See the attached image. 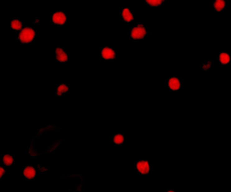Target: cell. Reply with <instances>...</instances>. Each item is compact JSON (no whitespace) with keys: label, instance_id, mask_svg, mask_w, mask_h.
<instances>
[{"label":"cell","instance_id":"obj_8","mask_svg":"<svg viewBox=\"0 0 231 192\" xmlns=\"http://www.w3.org/2000/svg\"><path fill=\"white\" fill-rule=\"evenodd\" d=\"M56 59L60 62H66L68 60V55L62 48H56Z\"/></svg>","mask_w":231,"mask_h":192},{"label":"cell","instance_id":"obj_1","mask_svg":"<svg viewBox=\"0 0 231 192\" xmlns=\"http://www.w3.org/2000/svg\"><path fill=\"white\" fill-rule=\"evenodd\" d=\"M35 30L30 27H25L21 31L19 34V40L21 41L22 43H30L35 39Z\"/></svg>","mask_w":231,"mask_h":192},{"label":"cell","instance_id":"obj_13","mask_svg":"<svg viewBox=\"0 0 231 192\" xmlns=\"http://www.w3.org/2000/svg\"><path fill=\"white\" fill-rule=\"evenodd\" d=\"M11 28L14 29V30H17V31L21 30L22 29V23L17 19L13 20L11 22Z\"/></svg>","mask_w":231,"mask_h":192},{"label":"cell","instance_id":"obj_17","mask_svg":"<svg viewBox=\"0 0 231 192\" xmlns=\"http://www.w3.org/2000/svg\"><path fill=\"white\" fill-rule=\"evenodd\" d=\"M210 66H211V62L210 61H209V62H206V63H204V65L202 66V68H203V69L204 70H207L209 68H210Z\"/></svg>","mask_w":231,"mask_h":192},{"label":"cell","instance_id":"obj_19","mask_svg":"<svg viewBox=\"0 0 231 192\" xmlns=\"http://www.w3.org/2000/svg\"><path fill=\"white\" fill-rule=\"evenodd\" d=\"M167 192H175V191H173V190H169V191H167Z\"/></svg>","mask_w":231,"mask_h":192},{"label":"cell","instance_id":"obj_4","mask_svg":"<svg viewBox=\"0 0 231 192\" xmlns=\"http://www.w3.org/2000/svg\"><path fill=\"white\" fill-rule=\"evenodd\" d=\"M53 22L57 25H62L66 22V16L62 12H56L53 16Z\"/></svg>","mask_w":231,"mask_h":192},{"label":"cell","instance_id":"obj_2","mask_svg":"<svg viewBox=\"0 0 231 192\" xmlns=\"http://www.w3.org/2000/svg\"><path fill=\"white\" fill-rule=\"evenodd\" d=\"M146 35V29L143 25H138L131 31V37L135 40H141Z\"/></svg>","mask_w":231,"mask_h":192},{"label":"cell","instance_id":"obj_9","mask_svg":"<svg viewBox=\"0 0 231 192\" xmlns=\"http://www.w3.org/2000/svg\"><path fill=\"white\" fill-rule=\"evenodd\" d=\"M122 17L126 22H131L134 20V16L128 8H125L122 10Z\"/></svg>","mask_w":231,"mask_h":192},{"label":"cell","instance_id":"obj_14","mask_svg":"<svg viewBox=\"0 0 231 192\" xmlns=\"http://www.w3.org/2000/svg\"><path fill=\"white\" fill-rule=\"evenodd\" d=\"M124 140H125V137H124V135H121V134L116 135L113 138V141L116 144H122L124 143Z\"/></svg>","mask_w":231,"mask_h":192},{"label":"cell","instance_id":"obj_10","mask_svg":"<svg viewBox=\"0 0 231 192\" xmlns=\"http://www.w3.org/2000/svg\"><path fill=\"white\" fill-rule=\"evenodd\" d=\"M225 6H226V2L223 0H217L213 2V7L217 12H221L225 8Z\"/></svg>","mask_w":231,"mask_h":192},{"label":"cell","instance_id":"obj_16","mask_svg":"<svg viewBox=\"0 0 231 192\" xmlns=\"http://www.w3.org/2000/svg\"><path fill=\"white\" fill-rule=\"evenodd\" d=\"M164 3L163 0H147L146 1V4H148L150 7H158L160 5H162Z\"/></svg>","mask_w":231,"mask_h":192},{"label":"cell","instance_id":"obj_7","mask_svg":"<svg viewBox=\"0 0 231 192\" xmlns=\"http://www.w3.org/2000/svg\"><path fill=\"white\" fill-rule=\"evenodd\" d=\"M24 175L28 180H32L36 176V171L33 166H27L24 170Z\"/></svg>","mask_w":231,"mask_h":192},{"label":"cell","instance_id":"obj_5","mask_svg":"<svg viewBox=\"0 0 231 192\" xmlns=\"http://www.w3.org/2000/svg\"><path fill=\"white\" fill-rule=\"evenodd\" d=\"M101 56L105 60H114L116 57V52L113 49L105 47L102 49Z\"/></svg>","mask_w":231,"mask_h":192},{"label":"cell","instance_id":"obj_3","mask_svg":"<svg viewBox=\"0 0 231 192\" xmlns=\"http://www.w3.org/2000/svg\"><path fill=\"white\" fill-rule=\"evenodd\" d=\"M136 169L139 172V173L146 175L148 174L150 172V165L147 161H139L136 163Z\"/></svg>","mask_w":231,"mask_h":192},{"label":"cell","instance_id":"obj_18","mask_svg":"<svg viewBox=\"0 0 231 192\" xmlns=\"http://www.w3.org/2000/svg\"><path fill=\"white\" fill-rule=\"evenodd\" d=\"M5 173H6V171L4 170V168L0 167V179H1V177H2Z\"/></svg>","mask_w":231,"mask_h":192},{"label":"cell","instance_id":"obj_12","mask_svg":"<svg viewBox=\"0 0 231 192\" xmlns=\"http://www.w3.org/2000/svg\"><path fill=\"white\" fill-rule=\"evenodd\" d=\"M2 162H3V163L5 164L6 166H11L12 164L14 163V158L10 154H6V155L3 156Z\"/></svg>","mask_w":231,"mask_h":192},{"label":"cell","instance_id":"obj_15","mask_svg":"<svg viewBox=\"0 0 231 192\" xmlns=\"http://www.w3.org/2000/svg\"><path fill=\"white\" fill-rule=\"evenodd\" d=\"M68 90H69V87H67V85L62 84V85H60V86L58 87V88H57V95H62V94H63L65 92H67Z\"/></svg>","mask_w":231,"mask_h":192},{"label":"cell","instance_id":"obj_6","mask_svg":"<svg viewBox=\"0 0 231 192\" xmlns=\"http://www.w3.org/2000/svg\"><path fill=\"white\" fill-rule=\"evenodd\" d=\"M168 87L170 89L177 91L181 88V81L178 78H171L168 81Z\"/></svg>","mask_w":231,"mask_h":192},{"label":"cell","instance_id":"obj_11","mask_svg":"<svg viewBox=\"0 0 231 192\" xmlns=\"http://www.w3.org/2000/svg\"><path fill=\"white\" fill-rule=\"evenodd\" d=\"M219 62L223 64V65H227L229 63L230 61V56L229 53H226V52H221L219 56Z\"/></svg>","mask_w":231,"mask_h":192}]
</instances>
